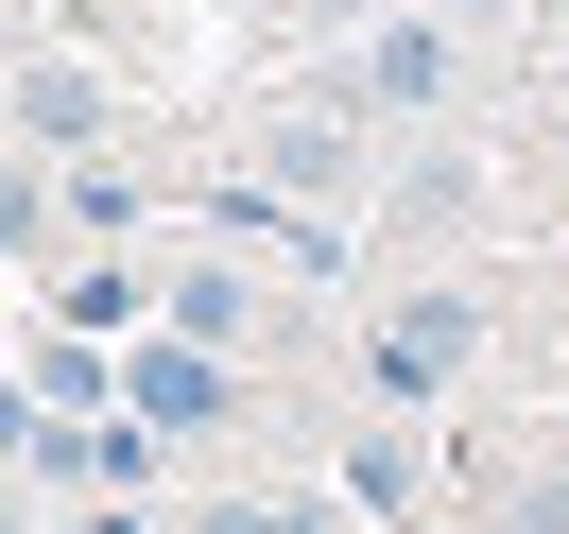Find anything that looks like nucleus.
<instances>
[{"mask_svg": "<svg viewBox=\"0 0 569 534\" xmlns=\"http://www.w3.org/2000/svg\"><path fill=\"white\" fill-rule=\"evenodd\" d=\"M328 500H346V517H415V449H397V431H362V449L328 465Z\"/></svg>", "mask_w": 569, "mask_h": 534, "instance_id": "423d86ee", "label": "nucleus"}, {"mask_svg": "<svg viewBox=\"0 0 569 534\" xmlns=\"http://www.w3.org/2000/svg\"><path fill=\"white\" fill-rule=\"evenodd\" d=\"M259 173H277L293 208H346V190H362V104H311V121H277V155H259Z\"/></svg>", "mask_w": 569, "mask_h": 534, "instance_id": "20e7f679", "label": "nucleus"}, {"mask_svg": "<svg viewBox=\"0 0 569 534\" xmlns=\"http://www.w3.org/2000/svg\"><path fill=\"white\" fill-rule=\"evenodd\" d=\"M18 121L36 139H87V70H18Z\"/></svg>", "mask_w": 569, "mask_h": 534, "instance_id": "6e6552de", "label": "nucleus"}, {"mask_svg": "<svg viewBox=\"0 0 569 534\" xmlns=\"http://www.w3.org/2000/svg\"><path fill=\"white\" fill-rule=\"evenodd\" d=\"M328 517H346V500H224L208 534H328Z\"/></svg>", "mask_w": 569, "mask_h": 534, "instance_id": "1a4fd4ad", "label": "nucleus"}, {"mask_svg": "<svg viewBox=\"0 0 569 534\" xmlns=\"http://www.w3.org/2000/svg\"><path fill=\"white\" fill-rule=\"evenodd\" d=\"M449 87H466V36H449V18H380V36L346 52V87H328V104H362V121H431Z\"/></svg>", "mask_w": 569, "mask_h": 534, "instance_id": "f03ea898", "label": "nucleus"}, {"mask_svg": "<svg viewBox=\"0 0 569 534\" xmlns=\"http://www.w3.org/2000/svg\"><path fill=\"white\" fill-rule=\"evenodd\" d=\"M466 362H483V293H466V276H431V293H397V311L362 328V380H380V396H449Z\"/></svg>", "mask_w": 569, "mask_h": 534, "instance_id": "f257e3e1", "label": "nucleus"}, {"mask_svg": "<svg viewBox=\"0 0 569 534\" xmlns=\"http://www.w3.org/2000/svg\"><path fill=\"white\" fill-rule=\"evenodd\" d=\"M121 414H139V431H173V449H190V431H224V414H242V380H224V345H156L139 380H121Z\"/></svg>", "mask_w": 569, "mask_h": 534, "instance_id": "7ed1b4c3", "label": "nucleus"}, {"mask_svg": "<svg viewBox=\"0 0 569 534\" xmlns=\"http://www.w3.org/2000/svg\"><path fill=\"white\" fill-rule=\"evenodd\" d=\"M242 311H259V293H242V259H190V276L156 293V328H173V345H242Z\"/></svg>", "mask_w": 569, "mask_h": 534, "instance_id": "39448f33", "label": "nucleus"}, {"mask_svg": "<svg viewBox=\"0 0 569 534\" xmlns=\"http://www.w3.org/2000/svg\"><path fill=\"white\" fill-rule=\"evenodd\" d=\"M70 328H104V345H121V328H156V293L121 276V259H87V276H70Z\"/></svg>", "mask_w": 569, "mask_h": 534, "instance_id": "0eeeda50", "label": "nucleus"}]
</instances>
